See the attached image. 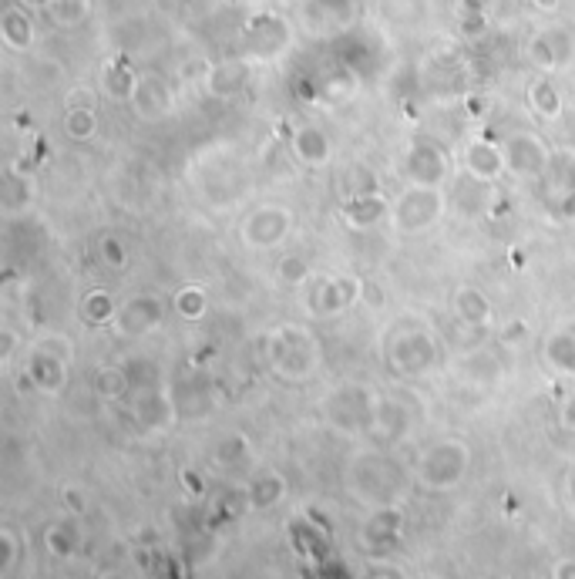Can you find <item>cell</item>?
<instances>
[{
	"mask_svg": "<svg viewBox=\"0 0 575 579\" xmlns=\"http://www.w3.org/2000/svg\"><path fill=\"white\" fill-rule=\"evenodd\" d=\"M290 149L296 155V162L306 165V169H327L333 159V142L327 139V132H320L317 125H303L290 135Z\"/></svg>",
	"mask_w": 575,
	"mask_h": 579,
	"instance_id": "obj_13",
	"label": "cell"
},
{
	"mask_svg": "<svg viewBox=\"0 0 575 579\" xmlns=\"http://www.w3.org/2000/svg\"><path fill=\"white\" fill-rule=\"evenodd\" d=\"M48 14L54 17V24L74 27V24L85 21V14H88V0H51Z\"/></svg>",
	"mask_w": 575,
	"mask_h": 579,
	"instance_id": "obj_28",
	"label": "cell"
},
{
	"mask_svg": "<svg viewBox=\"0 0 575 579\" xmlns=\"http://www.w3.org/2000/svg\"><path fill=\"white\" fill-rule=\"evenodd\" d=\"M0 38L11 51H27L34 44V21L21 7H7L0 17Z\"/></svg>",
	"mask_w": 575,
	"mask_h": 579,
	"instance_id": "obj_18",
	"label": "cell"
},
{
	"mask_svg": "<svg viewBox=\"0 0 575 579\" xmlns=\"http://www.w3.org/2000/svg\"><path fill=\"white\" fill-rule=\"evenodd\" d=\"M528 105H532L542 118H549V122H555V118L562 115V95L549 78L532 81V88H528Z\"/></svg>",
	"mask_w": 575,
	"mask_h": 579,
	"instance_id": "obj_23",
	"label": "cell"
},
{
	"mask_svg": "<svg viewBox=\"0 0 575 579\" xmlns=\"http://www.w3.org/2000/svg\"><path fill=\"white\" fill-rule=\"evenodd\" d=\"M465 169L468 176L475 182H498L508 172V162H505V149L502 142H485V139H475L465 149Z\"/></svg>",
	"mask_w": 575,
	"mask_h": 579,
	"instance_id": "obj_12",
	"label": "cell"
},
{
	"mask_svg": "<svg viewBox=\"0 0 575 579\" xmlns=\"http://www.w3.org/2000/svg\"><path fill=\"white\" fill-rule=\"evenodd\" d=\"M4 546H7V559H4V569H14V559H17V546H14V532L4 529Z\"/></svg>",
	"mask_w": 575,
	"mask_h": 579,
	"instance_id": "obj_37",
	"label": "cell"
},
{
	"mask_svg": "<svg viewBox=\"0 0 575 579\" xmlns=\"http://www.w3.org/2000/svg\"><path fill=\"white\" fill-rule=\"evenodd\" d=\"M31 199H34V179L17 169H7L4 186H0V209H4L7 216H17L24 213Z\"/></svg>",
	"mask_w": 575,
	"mask_h": 579,
	"instance_id": "obj_17",
	"label": "cell"
},
{
	"mask_svg": "<svg viewBox=\"0 0 575 579\" xmlns=\"http://www.w3.org/2000/svg\"><path fill=\"white\" fill-rule=\"evenodd\" d=\"M545 361L559 374L575 378V327H562L545 340Z\"/></svg>",
	"mask_w": 575,
	"mask_h": 579,
	"instance_id": "obj_19",
	"label": "cell"
},
{
	"mask_svg": "<svg viewBox=\"0 0 575 579\" xmlns=\"http://www.w3.org/2000/svg\"><path fill=\"white\" fill-rule=\"evenodd\" d=\"M532 4H539L542 11H552V7H555V0H532Z\"/></svg>",
	"mask_w": 575,
	"mask_h": 579,
	"instance_id": "obj_39",
	"label": "cell"
},
{
	"mask_svg": "<svg viewBox=\"0 0 575 579\" xmlns=\"http://www.w3.org/2000/svg\"><path fill=\"white\" fill-rule=\"evenodd\" d=\"M64 132L71 142H91L98 132V112L95 108H68L64 115Z\"/></svg>",
	"mask_w": 575,
	"mask_h": 579,
	"instance_id": "obj_24",
	"label": "cell"
},
{
	"mask_svg": "<svg viewBox=\"0 0 575 579\" xmlns=\"http://www.w3.org/2000/svg\"><path fill=\"white\" fill-rule=\"evenodd\" d=\"M451 310H454V320L471 327V330H481V327H488L491 320H495V307H491V300L478 287H458L454 290Z\"/></svg>",
	"mask_w": 575,
	"mask_h": 579,
	"instance_id": "obj_15",
	"label": "cell"
},
{
	"mask_svg": "<svg viewBox=\"0 0 575 579\" xmlns=\"http://www.w3.org/2000/svg\"><path fill=\"white\" fill-rule=\"evenodd\" d=\"M444 209L448 202L441 186H404L401 196L391 202V219L401 236H421L441 223Z\"/></svg>",
	"mask_w": 575,
	"mask_h": 579,
	"instance_id": "obj_2",
	"label": "cell"
},
{
	"mask_svg": "<svg viewBox=\"0 0 575 579\" xmlns=\"http://www.w3.org/2000/svg\"><path fill=\"white\" fill-rule=\"evenodd\" d=\"M95 388L98 394H105V398H122V394H128V388H132V374L125 371V367H101L98 378H95Z\"/></svg>",
	"mask_w": 575,
	"mask_h": 579,
	"instance_id": "obj_25",
	"label": "cell"
},
{
	"mask_svg": "<svg viewBox=\"0 0 575 579\" xmlns=\"http://www.w3.org/2000/svg\"><path fill=\"white\" fill-rule=\"evenodd\" d=\"M135 75L128 68H122V64H108L105 68V88H108V95L111 98H132V91H135Z\"/></svg>",
	"mask_w": 575,
	"mask_h": 579,
	"instance_id": "obj_29",
	"label": "cell"
},
{
	"mask_svg": "<svg viewBox=\"0 0 575 579\" xmlns=\"http://www.w3.org/2000/svg\"><path fill=\"white\" fill-rule=\"evenodd\" d=\"M246 88V64H219V68L209 71V91L216 98H233Z\"/></svg>",
	"mask_w": 575,
	"mask_h": 579,
	"instance_id": "obj_22",
	"label": "cell"
},
{
	"mask_svg": "<svg viewBox=\"0 0 575 579\" xmlns=\"http://www.w3.org/2000/svg\"><path fill=\"white\" fill-rule=\"evenodd\" d=\"M172 310L182 320H189V324H199V320L209 314L206 287H199V283H185V287H179L175 290V297H172Z\"/></svg>",
	"mask_w": 575,
	"mask_h": 579,
	"instance_id": "obj_20",
	"label": "cell"
},
{
	"mask_svg": "<svg viewBox=\"0 0 575 579\" xmlns=\"http://www.w3.org/2000/svg\"><path fill=\"white\" fill-rule=\"evenodd\" d=\"M549 182L555 189H575V155H555Z\"/></svg>",
	"mask_w": 575,
	"mask_h": 579,
	"instance_id": "obj_30",
	"label": "cell"
},
{
	"mask_svg": "<svg viewBox=\"0 0 575 579\" xmlns=\"http://www.w3.org/2000/svg\"><path fill=\"white\" fill-rule=\"evenodd\" d=\"M24 374L37 391L44 394L61 391L64 381H68V351H54V340H44V344H37L31 357H27Z\"/></svg>",
	"mask_w": 575,
	"mask_h": 579,
	"instance_id": "obj_10",
	"label": "cell"
},
{
	"mask_svg": "<svg viewBox=\"0 0 575 579\" xmlns=\"http://www.w3.org/2000/svg\"><path fill=\"white\" fill-rule=\"evenodd\" d=\"M266 347H273V371L280 378H290V381H306L317 374L320 367V344L317 337L310 334L306 327H280L266 337Z\"/></svg>",
	"mask_w": 575,
	"mask_h": 579,
	"instance_id": "obj_1",
	"label": "cell"
},
{
	"mask_svg": "<svg viewBox=\"0 0 575 579\" xmlns=\"http://www.w3.org/2000/svg\"><path fill=\"white\" fill-rule=\"evenodd\" d=\"M98 256L108 263V270H125V266H128V256H132V253H128V246H125L122 236L105 233V236H101V240H98Z\"/></svg>",
	"mask_w": 575,
	"mask_h": 579,
	"instance_id": "obj_27",
	"label": "cell"
},
{
	"mask_svg": "<svg viewBox=\"0 0 575 579\" xmlns=\"http://www.w3.org/2000/svg\"><path fill=\"white\" fill-rule=\"evenodd\" d=\"M438 357V340H434L424 327H404L397 330L391 344V364L401 374H421L428 371Z\"/></svg>",
	"mask_w": 575,
	"mask_h": 579,
	"instance_id": "obj_8",
	"label": "cell"
},
{
	"mask_svg": "<svg viewBox=\"0 0 575 579\" xmlns=\"http://www.w3.org/2000/svg\"><path fill=\"white\" fill-rule=\"evenodd\" d=\"M68 108H95V95H91L88 88L74 91V95L68 98Z\"/></svg>",
	"mask_w": 575,
	"mask_h": 579,
	"instance_id": "obj_36",
	"label": "cell"
},
{
	"mask_svg": "<svg viewBox=\"0 0 575 579\" xmlns=\"http://www.w3.org/2000/svg\"><path fill=\"white\" fill-rule=\"evenodd\" d=\"M448 172H451L448 155L431 139H414L401 155L404 186H441L448 179Z\"/></svg>",
	"mask_w": 575,
	"mask_h": 579,
	"instance_id": "obj_6",
	"label": "cell"
},
{
	"mask_svg": "<svg viewBox=\"0 0 575 579\" xmlns=\"http://www.w3.org/2000/svg\"><path fill=\"white\" fill-rule=\"evenodd\" d=\"M246 452H249V441H246V438H239V435H233V438L222 441L219 452L212 455V458H216L219 465H239V462H246Z\"/></svg>",
	"mask_w": 575,
	"mask_h": 579,
	"instance_id": "obj_32",
	"label": "cell"
},
{
	"mask_svg": "<svg viewBox=\"0 0 575 579\" xmlns=\"http://www.w3.org/2000/svg\"><path fill=\"white\" fill-rule=\"evenodd\" d=\"M364 300V283L357 277H317L306 293V307L317 317H337Z\"/></svg>",
	"mask_w": 575,
	"mask_h": 579,
	"instance_id": "obj_7",
	"label": "cell"
},
{
	"mask_svg": "<svg viewBox=\"0 0 575 579\" xmlns=\"http://www.w3.org/2000/svg\"><path fill=\"white\" fill-rule=\"evenodd\" d=\"M562 425L575 431V394L562 404Z\"/></svg>",
	"mask_w": 575,
	"mask_h": 579,
	"instance_id": "obj_38",
	"label": "cell"
},
{
	"mask_svg": "<svg viewBox=\"0 0 575 579\" xmlns=\"http://www.w3.org/2000/svg\"><path fill=\"white\" fill-rule=\"evenodd\" d=\"M340 216L350 229H374L380 219L391 216V202L380 192H360V196H347Z\"/></svg>",
	"mask_w": 575,
	"mask_h": 579,
	"instance_id": "obj_14",
	"label": "cell"
},
{
	"mask_svg": "<svg viewBox=\"0 0 575 579\" xmlns=\"http://www.w3.org/2000/svg\"><path fill=\"white\" fill-rule=\"evenodd\" d=\"M162 320H165V300L159 293H135L132 300H125L122 307H118V317L111 327L125 337H142V334H152L155 327H162Z\"/></svg>",
	"mask_w": 575,
	"mask_h": 579,
	"instance_id": "obj_9",
	"label": "cell"
},
{
	"mask_svg": "<svg viewBox=\"0 0 575 579\" xmlns=\"http://www.w3.org/2000/svg\"><path fill=\"white\" fill-rule=\"evenodd\" d=\"M502 149H505V162H508V172L515 179H525V182H539V179H549V169H552V159L555 155L549 152L545 139H539L535 132H512L502 139Z\"/></svg>",
	"mask_w": 575,
	"mask_h": 579,
	"instance_id": "obj_4",
	"label": "cell"
},
{
	"mask_svg": "<svg viewBox=\"0 0 575 579\" xmlns=\"http://www.w3.org/2000/svg\"><path fill=\"white\" fill-rule=\"evenodd\" d=\"M468 445H461V441H438V445H431L428 452H424L421 465H417V475H421V482L428 485V489H451V485H458L465 479L468 472Z\"/></svg>",
	"mask_w": 575,
	"mask_h": 579,
	"instance_id": "obj_5",
	"label": "cell"
},
{
	"mask_svg": "<svg viewBox=\"0 0 575 579\" xmlns=\"http://www.w3.org/2000/svg\"><path fill=\"white\" fill-rule=\"evenodd\" d=\"M128 105H132V112L138 118H145V122H162V118L172 115L175 98H172V88H169V81H165V78H159V75H138Z\"/></svg>",
	"mask_w": 575,
	"mask_h": 579,
	"instance_id": "obj_11",
	"label": "cell"
},
{
	"mask_svg": "<svg viewBox=\"0 0 575 579\" xmlns=\"http://www.w3.org/2000/svg\"><path fill=\"white\" fill-rule=\"evenodd\" d=\"M296 216L290 206H280V202H266V206H256L243 223H239V240H243L249 250H276L293 236Z\"/></svg>",
	"mask_w": 575,
	"mask_h": 579,
	"instance_id": "obj_3",
	"label": "cell"
},
{
	"mask_svg": "<svg viewBox=\"0 0 575 579\" xmlns=\"http://www.w3.org/2000/svg\"><path fill=\"white\" fill-rule=\"evenodd\" d=\"M532 58L539 68L555 71L572 58V34L569 31H545L532 41Z\"/></svg>",
	"mask_w": 575,
	"mask_h": 579,
	"instance_id": "obj_16",
	"label": "cell"
},
{
	"mask_svg": "<svg viewBox=\"0 0 575 579\" xmlns=\"http://www.w3.org/2000/svg\"><path fill=\"white\" fill-rule=\"evenodd\" d=\"M276 277H280L283 287H306V283H310V263H306L303 256L290 253L276 263Z\"/></svg>",
	"mask_w": 575,
	"mask_h": 579,
	"instance_id": "obj_26",
	"label": "cell"
},
{
	"mask_svg": "<svg viewBox=\"0 0 575 579\" xmlns=\"http://www.w3.org/2000/svg\"><path fill=\"white\" fill-rule=\"evenodd\" d=\"M101 579H128V576H122V573H105Z\"/></svg>",
	"mask_w": 575,
	"mask_h": 579,
	"instance_id": "obj_40",
	"label": "cell"
},
{
	"mask_svg": "<svg viewBox=\"0 0 575 579\" xmlns=\"http://www.w3.org/2000/svg\"><path fill=\"white\" fill-rule=\"evenodd\" d=\"M549 209L559 223H575V189H555L549 199Z\"/></svg>",
	"mask_w": 575,
	"mask_h": 579,
	"instance_id": "obj_33",
	"label": "cell"
},
{
	"mask_svg": "<svg viewBox=\"0 0 575 579\" xmlns=\"http://www.w3.org/2000/svg\"><path fill=\"white\" fill-rule=\"evenodd\" d=\"M14 351H17V334H14L11 327H4V330H0V361L7 364Z\"/></svg>",
	"mask_w": 575,
	"mask_h": 579,
	"instance_id": "obj_35",
	"label": "cell"
},
{
	"mask_svg": "<svg viewBox=\"0 0 575 579\" xmlns=\"http://www.w3.org/2000/svg\"><path fill=\"white\" fill-rule=\"evenodd\" d=\"M283 499V479L280 475H263L256 485H253V502L256 505H273Z\"/></svg>",
	"mask_w": 575,
	"mask_h": 579,
	"instance_id": "obj_31",
	"label": "cell"
},
{
	"mask_svg": "<svg viewBox=\"0 0 575 579\" xmlns=\"http://www.w3.org/2000/svg\"><path fill=\"white\" fill-rule=\"evenodd\" d=\"M74 532L68 526H54L48 532V546H51V553H58V556H71V549H74Z\"/></svg>",
	"mask_w": 575,
	"mask_h": 579,
	"instance_id": "obj_34",
	"label": "cell"
},
{
	"mask_svg": "<svg viewBox=\"0 0 575 579\" xmlns=\"http://www.w3.org/2000/svg\"><path fill=\"white\" fill-rule=\"evenodd\" d=\"M78 314L88 327H108V324H115L118 307H115V300H111L108 290H91V293H85V300H81Z\"/></svg>",
	"mask_w": 575,
	"mask_h": 579,
	"instance_id": "obj_21",
	"label": "cell"
}]
</instances>
